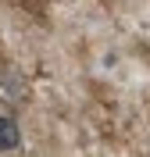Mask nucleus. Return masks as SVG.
<instances>
[{"instance_id":"1","label":"nucleus","mask_w":150,"mask_h":157,"mask_svg":"<svg viewBox=\"0 0 150 157\" xmlns=\"http://www.w3.org/2000/svg\"><path fill=\"white\" fill-rule=\"evenodd\" d=\"M21 147V128L11 114H0V150H18Z\"/></svg>"}]
</instances>
